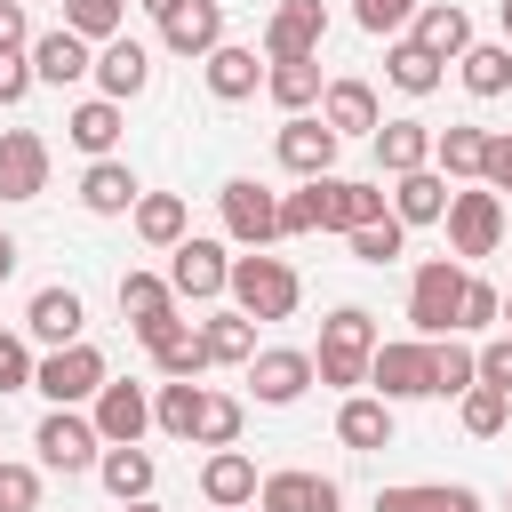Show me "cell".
I'll return each mask as SVG.
<instances>
[{
    "mask_svg": "<svg viewBox=\"0 0 512 512\" xmlns=\"http://www.w3.org/2000/svg\"><path fill=\"white\" fill-rule=\"evenodd\" d=\"M376 312L368 304H336L328 320H320V352H312V368H320V384H336V392H360L368 384V360H376Z\"/></svg>",
    "mask_w": 512,
    "mask_h": 512,
    "instance_id": "6da1fadb",
    "label": "cell"
},
{
    "mask_svg": "<svg viewBox=\"0 0 512 512\" xmlns=\"http://www.w3.org/2000/svg\"><path fill=\"white\" fill-rule=\"evenodd\" d=\"M248 320H288L296 304H304V280H296V264L288 256H264V248H248V256H232V288H224Z\"/></svg>",
    "mask_w": 512,
    "mask_h": 512,
    "instance_id": "7a4b0ae2",
    "label": "cell"
},
{
    "mask_svg": "<svg viewBox=\"0 0 512 512\" xmlns=\"http://www.w3.org/2000/svg\"><path fill=\"white\" fill-rule=\"evenodd\" d=\"M448 248H456V264L464 256H496L504 248V232H512V216H504V192H488V184H464V192H448Z\"/></svg>",
    "mask_w": 512,
    "mask_h": 512,
    "instance_id": "3957f363",
    "label": "cell"
},
{
    "mask_svg": "<svg viewBox=\"0 0 512 512\" xmlns=\"http://www.w3.org/2000/svg\"><path fill=\"white\" fill-rule=\"evenodd\" d=\"M464 264L456 256H432V264H416V280H408V328L416 336H456V304H464Z\"/></svg>",
    "mask_w": 512,
    "mask_h": 512,
    "instance_id": "277c9868",
    "label": "cell"
},
{
    "mask_svg": "<svg viewBox=\"0 0 512 512\" xmlns=\"http://www.w3.org/2000/svg\"><path fill=\"white\" fill-rule=\"evenodd\" d=\"M104 376H112L104 352L80 336V344H56V352L32 368V392H48V408H88V400L104 392Z\"/></svg>",
    "mask_w": 512,
    "mask_h": 512,
    "instance_id": "5b68a950",
    "label": "cell"
},
{
    "mask_svg": "<svg viewBox=\"0 0 512 512\" xmlns=\"http://www.w3.org/2000/svg\"><path fill=\"white\" fill-rule=\"evenodd\" d=\"M368 392L376 400H432V344L424 336H392V344H376V360H368Z\"/></svg>",
    "mask_w": 512,
    "mask_h": 512,
    "instance_id": "8992f818",
    "label": "cell"
},
{
    "mask_svg": "<svg viewBox=\"0 0 512 512\" xmlns=\"http://www.w3.org/2000/svg\"><path fill=\"white\" fill-rule=\"evenodd\" d=\"M32 448H40V464H48V472H96L104 432H96V416H88V408H48V416H40V432H32Z\"/></svg>",
    "mask_w": 512,
    "mask_h": 512,
    "instance_id": "52a82bcc",
    "label": "cell"
},
{
    "mask_svg": "<svg viewBox=\"0 0 512 512\" xmlns=\"http://www.w3.org/2000/svg\"><path fill=\"white\" fill-rule=\"evenodd\" d=\"M168 288H176L184 304H216V296L232 288V256H224V240L184 232V240L168 248Z\"/></svg>",
    "mask_w": 512,
    "mask_h": 512,
    "instance_id": "ba28073f",
    "label": "cell"
},
{
    "mask_svg": "<svg viewBox=\"0 0 512 512\" xmlns=\"http://www.w3.org/2000/svg\"><path fill=\"white\" fill-rule=\"evenodd\" d=\"M216 200H224V232H232V248H272V240H280V192H272V184L232 176Z\"/></svg>",
    "mask_w": 512,
    "mask_h": 512,
    "instance_id": "9c48e42d",
    "label": "cell"
},
{
    "mask_svg": "<svg viewBox=\"0 0 512 512\" xmlns=\"http://www.w3.org/2000/svg\"><path fill=\"white\" fill-rule=\"evenodd\" d=\"M272 152H280V168H288V176H336L344 136H336L320 112H288V120H280V136H272Z\"/></svg>",
    "mask_w": 512,
    "mask_h": 512,
    "instance_id": "30bf717a",
    "label": "cell"
},
{
    "mask_svg": "<svg viewBox=\"0 0 512 512\" xmlns=\"http://www.w3.org/2000/svg\"><path fill=\"white\" fill-rule=\"evenodd\" d=\"M88 416H96L104 448H128V440H144V432H152V392H144V384H128V376H104V392L88 400Z\"/></svg>",
    "mask_w": 512,
    "mask_h": 512,
    "instance_id": "8fae6325",
    "label": "cell"
},
{
    "mask_svg": "<svg viewBox=\"0 0 512 512\" xmlns=\"http://www.w3.org/2000/svg\"><path fill=\"white\" fill-rule=\"evenodd\" d=\"M320 184V232H360L376 216H392V192L360 184V176H312Z\"/></svg>",
    "mask_w": 512,
    "mask_h": 512,
    "instance_id": "7c38bea8",
    "label": "cell"
},
{
    "mask_svg": "<svg viewBox=\"0 0 512 512\" xmlns=\"http://www.w3.org/2000/svg\"><path fill=\"white\" fill-rule=\"evenodd\" d=\"M320 368H312V352H296V344H264L256 360H248V392L264 400V408H288V400H304V384H312Z\"/></svg>",
    "mask_w": 512,
    "mask_h": 512,
    "instance_id": "4fadbf2b",
    "label": "cell"
},
{
    "mask_svg": "<svg viewBox=\"0 0 512 512\" xmlns=\"http://www.w3.org/2000/svg\"><path fill=\"white\" fill-rule=\"evenodd\" d=\"M320 40H328V8H320V0H280L272 24H264V64L320 56Z\"/></svg>",
    "mask_w": 512,
    "mask_h": 512,
    "instance_id": "5bb4252c",
    "label": "cell"
},
{
    "mask_svg": "<svg viewBox=\"0 0 512 512\" xmlns=\"http://www.w3.org/2000/svg\"><path fill=\"white\" fill-rule=\"evenodd\" d=\"M336 504H344V488L328 472H312V464L264 472V488H256V512H336Z\"/></svg>",
    "mask_w": 512,
    "mask_h": 512,
    "instance_id": "9a60e30c",
    "label": "cell"
},
{
    "mask_svg": "<svg viewBox=\"0 0 512 512\" xmlns=\"http://www.w3.org/2000/svg\"><path fill=\"white\" fill-rule=\"evenodd\" d=\"M48 192V136L0 128V200H40Z\"/></svg>",
    "mask_w": 512,
    "mask_h": 512,
    "instance_id": "2e32d148",
    "label": "cell"
},
{
    "mask_svg": "<svg viewBox=\"0 0 512 512\" xmlns=\"http://www.w3.org/2000/svg\"><path fill=\"white\" fill-rule=\"evenodd\" d=\"M200 72H208V96H216V104H248V96L264 88V72H272V64H264V48L224 40V48H208V56H200Z\"/></svg>",
    "mask_w": 512,
    "mask_h": 512,
    "instance_id": "e0dca14e",
    "label": "cell"
},
{
    "mask_svg": "<svg viewBox=\"0 0 512 512\" xmlns=\"http://www.w3.org/2000/svg\"><path fill=\"white\" fill-rule=\"evenodd\" d=\"M32 72H40L48 88L96 80V40H80L72 24H56V32H40V40H32Z\"/></svg>",
    "mask_w": 512,
    "mask_h": 512,
    "instance_id": "ac0fdd59",
    "label": "cell"
},
{
    "mask_svg": "<svg viewBox=\"0 0 512 512\" xmlns=\"http://www.w3.org/2000/svg\"><path fill=\"white\" fill-rule=\"evenodd\" d=\"M144 80H152V48L128 40V32H112V40L96 48V96L128 104V96H144Z\"/></svg>",
    "mask_w": 512,
    "mask_h": 512,
    "instance_id": "d6986e66",
    "label": "cell"
},
{
    "mask_svg": "<svg viewBox=\"0 0 512 512\" xmlns=\"http://www.w3.org/2000/svg\"><path fill=\"white\" fill-rule=\"evenodd\" d=\"M80 320H88V312H80V288H40V296L24 304V336L48 344V352H56V344H80Z\"/></svg>",
    "mask_w": 512,
    "mask_h": 512,
    "instance_id": "ffe728a7",
    "label": "cell"
},
{
    "mask_svg": "<svg viewBox=\"0 0 512 512\" xmlns=\"http://www.w3.org/2000/svg\"><path fill=\"white\" fill-rule=\"evenodd\" d=\"M160 48H168V56H208V48H224V0H184V8L160 24Z\"/></svg>",
    "mask_w": 512,
    "mask_h": 512,
    "instance_id": "44dd1931",
    "label": "cell"
},
{
    "mask_svg": "<svg viewBox=\"0 0 512 512\" xmlns=\"http://www.w3.org/2000/svg\"><path fill=\"white\" fill-rule=\"evenodd\" d=\"M376 512H480V488H464V480H400V488H376Z\"/></svg>",
    "mask_w": 512,
    "mask_h": 512,
    "instance_id": "7402d4cb",
    "label": "cell"
},
{
    "mask_svg": "<svg viewBox=\"0 0 512 512\" xmlns=\"http://www.w3.org/2000/svg\"><path fill=\"white\" fill-rule=\"evenodd\" d=\"M320 120H328L336 136H376V128H384L368 80H328V88H320Z\"/></svg>",
    "mask_w": 512,
    "mask_h": 512,
    "instance_id": "603a6c76",
    "label": "cell"
},
{
    "mask_svg": "<svg viewBox=\"0 0 512 512\" xmlns=\"http://www.w3.org/2000/svg\"><path fill=\"white\" fill-rule=\"evenodd\" d=\"M136 200H144V184H136L128 160H88V176H80V208L88 216H128Z\"/></svg>",
    "mask_w": 512,
    "mask_h": 512,
    "instance_id": "cb8c5ba5",
    "label": "cell"
},
{
    "mask_svg": "<svg viewBox=\"0 0 512 512\" xmlns=\"http://www.w3.org/2000/svg\"><path fill=\"white\" fill-rule=\"evenodd\" d=\"M176 288H168V272H120V320L144 336V328H160V320H176Z\"/></svg>",
    "mask_w": 512,
    "mask_h": 512,
    "instance_id": "d4e9b609",
    "label": "cell"
},
{
    "mask_svg": "<svg viewBox=\"0 0 512 512\" xmlns=\"http://www.w3.org/2000/svg\"><path fill=\"white\" fill-rule=\"evenodd\" d=\"M336 440L360 448V456L392 448V400H376V392H344V408H336Z\"/></svg>",
    "mask_w": 512,
    "mask_h": 512,
    "instance_id": "484cf974",
    "label": "cell"
},
{
    "mask_svg": "<svg viewBox=\"0 0 512 512\" xmlns=\"http://www.w3.org/2000/svg\"><path fill=\"white\" fill-rule=\"evenodd\" d=\"M256 464L240 456V448H208V464H200V496L216 504V512H232V504H256Z\"/></svg>",
    "mask_w": 512,
    "mask_h": 512,
    "instance_id": "4316f807",
    "label": "cell"
},
{
    "mask_svg": "<svg viewBox=\"0 0 512 512\" xmlns=\"http://www.w3.org/2000/svg\"><path fill=\"white\" fill-rule=\"evenodd\" d=\"M408 40H424L440 64H456V56L472 48V16H464L456 0H424V8H416V24H408Z\"/></svg>",
    "mask_w": 512,
    "mask_h": 512,
    "instance_id": "83f0119b",
    "label": "cell"
},
{
    "mask_svg": "<svg viewBox=\"0 0 512 512\" xmlns=\"http://www.w3.org/2000/svg\"><path fill=\"white\" fill-rule=\"evenodd\" d=\"M432 168H440L448 184H480V168H488V128H472V120L440 128V136H432Z\"/></svg>",
    "mask_w": 512,
    "mask_h": 512,
    "instance_id": "f1b7e54d",
    "label": "cell"
},
{
    "mask_svg": "<svg viewBox=\"0 0 512 512\" xmlns=\"http://www.w3.org/2000/svg\"><path fill=\"white\" fill-rule=\"evenodd\" d=\"M384 80H392L400 96H432V88L448 80V64H440V56L424 48V40H408V32H400V40L384 48Z\"/></svg>",
    "mask_w": 512,
    "mask_h": 512,
    "instance_id": "f546056e",
    "label": "cell"
},
{
    "mask_svg": "<svg viewBox=\"0 0 512 512\" xmlns=\"http://www.w3.org/2000/svg\"><path fill=\"white\" fill-rule=\"evenodd\" d=\"M120 128H128V112H120L112 96H88V104H72V120H64V136H72V144H80L88 160H112Z\"/></svg>",
    "mask_w": 512,
    "mask_h": 512,
    "instance_id": "4dcf8cb0",
    "label": "cell"
},
{
    "mask_svg": "<svg viewBox=\"0 0 512 512\" xmlns=\"http://www.w3.org/2000/svg\"><path fill=\"white\" fill-rule=\"evenodd\" d=\"M432 136H440V128H424V120H384V128H376V168H384V176L432 168Z\"/></svg>",
    "mask_w": 512,
    "mask_h": 512,
    "instance_id": "1f68e13d",
    "label": "cell"
},
{
    "mask_svg": "<svg viewBox=\"0 0 512 512\" xmlns=\"http://www.w3.org/2000/svg\"><path fill=\"white\" fill-rule=\"evenodd\" d=\"M392 216H400V224H440V216H448V176H440V168L392 176Z\"/></svg>",
    "mask_w": 512,
    "mask_h": 512,
    "instance_id": "d6a6232c",
    "label": "cell"
},
{
    "mask_svg": "<svg viewBox=\"0 0 512 512\" xmlns=\"http://www.w3.org/2000/svg\"><path fill=\"white\" fill-rule=\"evenodd\" d=\"M424 344H432V400H464L480 384V344L464 336H424Z\"/></svg>",
    "mask_w": 512,
    "mask_h": 512,
    "instance_id": "836d02e7",
    "label": "cell"
},
{
    "mask_svg": "<svg viewBox=\"0 0 512 512\" xmlns=\"http://www.w3.org/2000/svg\"><path fill=\"white\" fill-rule=\"evenodd\" d=\"M200 344H208V368H248V360H256V320L232 304V312L200 320Z\"/></svg>",
    "mask_w": 512,
    "mask_h": 512,
    "instance_id": "e575fe53",
    "label": "cell"
},
{
    "mask_svg": "<svg viewBox=\"0 0 512 512\" xmlns=\"http://www.w3.org/2000/svg\"><path fill=\"white\" fill-rule=\"evenodd\" d=\"M200 408H208V384H192V376H168V384L152 392V424H160L168 440H192V432H200Z\"/></svg>",
    "mask_w": 512,
    "mask_h": 512,
    "instance_id": "d590c367",
    "label": "cell"
},
{
    "mask_svg": "<svg viewBox=\"0 0 512 512\" xmlns=\"http://www.w3.org/2000/svg\"><path fill=\"white\" fill-rule=\"evenodd\" d=\"M96 480H104L120 504H136V496H152V480H160V472H152V448H144V440H128V448H104V456H96Z\"/></svg>",
    "mask_w": 512,
    "mask_h": 512,
    "instance_id": "8d00e7d4",
    "label": "cell"
},
{
    "mask_svg": "<svg viewBox=\"0 0 512 512\" xmlns=\"http://www.w3.org/2000/svg\"><path fill=\"white\" fill-rule=\"evenodd\" d=\"M320 88H328V80H320V56H288V64H272V72H264V96H272L280 112H312V104H320Z\"/></svg>",
    "mask_w": 512,
    "mask_h": 512,
    "instance_id": "74e56055",
    "label": "cell"
},
{
    "mask_svg": "<svg viewBox=\"0 0 512 512\" xmlns=\"http://www.w3.org/2000/svg\"><path fill=\"white\" fill-rule=\"evenodd\" d=\"M456 72H464V88L488 104V96H504L512 88V40H472L464 56H456Z\"/></svg>",
    "mask_w": 512,
    "mask_h": 512,
    "instance_id": "f35d334b",
    "label": "cell"
},
{
    "mask_svg": "<svg viewBox=\"0 0 512 512\" xmlns=\"http://www.w3.org/2000/svg\"><path fill=\"white\" fill-rule=\"evenodd\" d=\"M128 216H136V240H144V248H176V240H184V224H192L176 192H144Z\"/></svg>",
    "mask_w": 512,
    "mask_h": 512,
    "instance_id": "ab89813d",
    "label": "cell"
},
{
    "mask_svg": "<svg viewBox=\"0 0 512 512\" xmlns=\"http://www.w3.org/2000/svg\"><path fill=\"white\" fill-rule=\"evenodd\" d=\"M456 416H464L472 440H496V432L512 424V392H504V384H472V392L456 400Z\"/></svg>",
    "mask_w": 512,
    "mask_h": 512,
    "instance_id": "60d3db41",
    "label": "cell"
},
{
    "mask_svg": "<svg viewBox=\"0 0 512 512\" xmlns=\"http://www.w3.org/2000/svg\"><path fill=\"white\" fill-rule=\"evenodd\" d=\"M344 248H352V264H400V248H408V224H400V216H376V224L344 232Z\"/></svg>",
    "mask_w": 512,
    "mask_h": 512,
    "instance_id": "b9f144b4",
    "label": "cell"
},
{
    "mask_svg": "<svg viewBox=\"0 0 512 512\" xmlns=\"http://www.w3.org/2000/svg\"><path fill=\"white\" fill-rule=\"evenodd\" d=\"M240 424H248V408H240L232 392H208V408H200V432H192V448H240Z\"/></svg>",
    "mask_w": 512,
    "mask_h": 512,
    "instance_id": "7bdbcfd3",
    "label": "cell"
},
{
    "mask_svg": "<svg viewBox=\"0 0 512 512\" xmlns=\"http://www.w3.org/2000/svg\"><path fill=\"white\" fill-rule=\"evenodd\" d=\"M152 368H160V376H200V368H208V344H200V328L184 320L176 336H160V344H152Z\"/></svg>",
    "mask_w": 512,
    "mask_h": 512,
    "instance_id": "ee69618b",
    "label": "cell"
},
{
    "mask_svg": "<svg viewBox=\"0 0 512 512\" xmlns=\"http://www.w3.org/2000/svg\"><path fill=\"white\" fill-rule=\"evenodd\" d=\"M64 24H72L80 40H96V48H104V40L128 24V0H64Z\"/></svg>",
    "mask_w": 512,
    "mask_h": 512,
    "instance_id": "f6af8a7d",
    "label": "cell"
},
{
    "mask_svg": "<svg viewBox=\"0 0 512 512\" xmlns=\"http://www.w3.org/2000/svg\"><path fill=\"white\" fill-rule=\"evenodd\" d=\"M416 8H424V0H352V24L376 32V40H400V32L416 24Z\"/></svg>",
    "mask_w": 512,
    "mask_h": 512,
    "instance_id": "bcb514c9",
    "label": "cell"
},
{
    "mask_svg": "<svg viewBox=\"0 0 512 512\" xmlns=\"http://www.w3.org/2000/svg\"><path fill=\"white\" fill-rule=\"evenodd\" d=\"M504 320V296L488 288V280H464V304H456V336H488Z\"/></svg>",
    "mask_w": 512,
    "mask_h": 512,
    "instance_id": "7dc6e473",
    "label": "cell"
},
{
    "mask_svg": "<svg viewBox=\"0 0 512 512\" xmlns=\"http://www.w3.org/2000/svg\"><path fill=\"white\" fill-rule=\"evenodd\" d=\"M304 232H320V184H312V176L280 200V240H304Z\"/></svg>",
    "mask_w": 512,
    "mask_h": 512,
    "instance_id": "c3c4849f",
    "label": "cell"
},
{
    "mask_svg": "<svg viewBox=\"0 0 512 512\" xmlns=\"http://www.w3.org/2000/svg\"><path fill=\"white\" fill-rule=\"evenodd\" d=\"M0 512H40V464H8L0 456Z\"/></svg>",
    "mask_w": 512,
    "mask_h": 512,
    "instance_id": "681fc988",
    "label": "cell"
},
{
    "mask_svg": "<svg viewBox=\"0 0 512 512\" xmlns=\"http://www.w3.org/2000/svg\"><path fill=\"white\" fill-rule=\"evenodd\" d=\"M32 336H16V328H0V392H32Z\"/></svg>",
    "mask_w": 512,
    "mask_h": 512,
    "instance_id": "f907efd6",
    "label": "cell"
},
{
    "mask_svg": "<svg viewBox=\"0 0 512 512\" xmlns=\"http://www.w3.org/2000/svg\"><path fill=\"white\" fill-rule=\"evenodd\" d=\"M32 80H40L32 72V48H0V104H24Z\"/></svg>",
    "mask_w": 512,
    "mask_h": 512,
    "instance_id": "816d5d0a",
    "label": "cell"
},
{
    "mask_svg": "<svg viewBox=\"0 0 512 512\" xmlns=\"http://www.w3.org/2000/svg\"><path fill=\"white\" fill-rule=\"evenodd\" d=\"M480 384H504V392H512V328L480 344Z\"/></svg>",
    "mask_w": 512,
    "mask_h": 512,
    "instance_id": "f5cc1de1",
    "label": "cell"
},
{
    "mask_svg": "<svg viewBox=\"0 0 512 512\" xmlns=\"http://www.w3.org/2000/svg\"><path fill=\"white\" fill-rule=\"evenodd\" d=\"M480 184H488V192H512V128L488 136V168H480Z\"/></svg>",
    "mask_w": 512,
    "mask_h": 512,
    "instance_id": "db71d44e",
    "label": "cell"
},
{
    "mask_svg": "<svg viewBox=\"0 0 512 512\" xmlns=\"http://www.w3.org/2000/svg\"><path fill=\"white\" fill-rule=\"evenodd\" d=\"M0 48H32V24H24V0H0Z\"/></svg>",
    "mask_w": 512,
    "mask_h": 512,
    "instance_id": "11a10c76",
    "label": "cell"
},
{
    "mask_svg": "<svg viewBox=\"0 0 512 512\" xmlns=\"http://www.w3.org/2000/svg\"><path fill=\"white\" fill-rule=\"evenodd\" d=\"M136 8H144V16H152V24H168V16H176V8H184V0H136Z\"/></svg>",
    "mask_w": 512,
    "mask_h": 512,
    "instance_id": "9f6ffc18",
    "label": "cell"
},
{
    "mask_svg": "<svg viewBox=\"0 0 512 512\" xmlns=\"http://www.w3.org/2000/svg\"><path fill=\"white\" fill-rule=\"evenodd\" d=\"M8 272H16V240L0 232V280H8Z\"/></svg>",
    "mask_w": 512,
    "mask_h": 512,
    "instance_id": "6f0895ef",
    "label": "cell"
},
{
    "mask_svg": "<svg viewBox=\"0 0 512 512\" xmlns=\"http://www.w3.org/2000/svg\"><path fill=\"white\" fill-rule=\"evenodd\" d=\"M120 512H160V504H152V496H136V504H120Z\"/></svg>",
    "mask_w": 512,
    "mask_h": 512,
    "instance_id": "680465c9",
    "label": "cell"
},
{
    "mask_svg": "<svg viewBox=\"0 0 512 512\" xmlns=\"http://www.w3.org/2000/svg\"><path fill=\"white\" fill-rule=\"evenodd\" d=\"M496 16H504V40H512V0H496Z\"/></svg>",
    "mask_w": 512,
    "mask_h": 512,
    "instance_id": "91938a15",
    "label": "cell"
},
{
    "mask_svg": "<svg viewBox=\"0 0 512 512\" xmlns=\"http://www.w3.org/2000/svg\"><path fill=\"white\" fill-rule=\"evenodd\" d=\"M504 328H512V296H504Z\"/></svg>",
    "mask_w": 512,
    "mask_h": 512,
    "instance_id": "94428289",
    "label": "cell"
},
{
    "mask_svg": "<svg viewBox=\"0 0 512 512\" xmlns=\"http://www.w3.org/2000/svg\"><path fill=\"white\" fill-rule=\"evenodd\" d=\"M232 512H256V504H232Z\"/></svg>",
    "mask_w": 512,
    "mask_h": 512,
    "instance_id": "6125c7cd",
    "label": "cell"
},
{
    "mask_svg": "<svg viewBox=\"0 0 512 512\" xmlns=\"http://www.w3.org/2000/svg\"><path fill=\"white\" fill-rule=\"evenodd\" d=\"M504 512H512V496H504Z\"/></svg>",
    "mask_w": 512,
    "mask_h": 512,
    "instance_id": "be15d7a7",
    "label": "cell"
},
{
    "mask_svg": "<svg viewBox=\"0 0 512 512\" xmlns=\"http://www.w3.org/2000/svg\"><path fill=\"white\" fill-rule=\"evenodd\" d=\"M504 240H512V232H504Z\"/></svg>",
    "mask_w": 512,
    "mask_h": 512,
    "instance_id": "e7e4bbea",
    "label": "cell"
}]
</instances>
